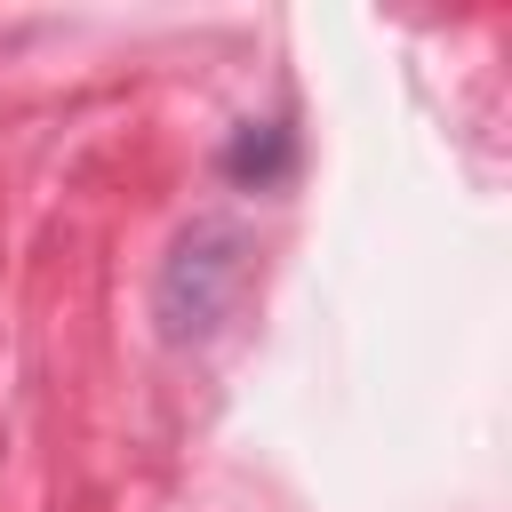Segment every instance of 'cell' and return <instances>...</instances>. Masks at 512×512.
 Segmentation results:
<instances>
[{"label":"cell","mask_w":512,"mask_h":512,"mask_svg":"<svg viewBox=\"0 0 512 512\" xmlns=\"http://www.w3.org/2000/svg\"><path fill=\"white\" fill-rule=\"evenodd\" d=\"M224 176H240V184H280L288 176V136L272 128V120H248L240 136H232V152H224Z\"/></svg>","instance_id":"7a4b0ae2"},{"label":"cell","mask_w":512,"mask_h":512,"mask_svg":"<svg viewBox=\"0 0 512 512\" xmlns=\"http://www.w3.org/2000/svg\"><path fill=\"white\" fill-rule=\"evenodd\" d=\"M240 288H248V232L224 216H200L160 264V336L168 344L216 336L224 312L240 304Z\"/></svg>","instance_id":"6da1fadb"}]
</instances>
